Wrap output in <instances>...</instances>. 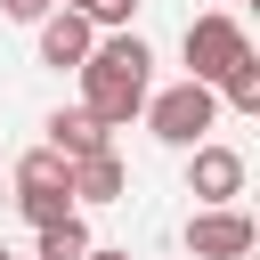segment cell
I'll return each mask as SVG.
<instances>
[{
  "mask_svg": "<svg viewBox=\"0 0 260 260\" xmlns=\"http://www.w3.org/2000/svg\"><path fill=\"white\" fill-rule=\"evenodd\" d=\"M187 81H203V89H219L244 57H252V41H244V24L228 16V8H211V16H187Z\"/></svg>",
  "mask_w": 260,
  "mask_h": 260,
  "instance_id": "cell-3",
  "label": "cell"
},
{
  "mask_svg": "<svg viewBox=\"0 0 260 260\" xmlns=\"http://www.w3.org/2000/svg\"><path fill=\"white\" fill-rule=\"evenodd\" d=\"M138 122H146L162 146H203V130L219 122V98H211L203 81H171V89H146Z\"/></svg>",
  "mask_w": 260,
  "mask_h": 260,
  "instance_id": "cell-2",
  "label": "cell"
},
{
  "mask_svg": "<svg viewBox=\"0 0 260 260\" xmlns=\"http://www.w3.org/2000/svg\"><path fill=\"white\" fill-rule=\"evenodd\" d=\"M211 98H219L228 114H260V57H244V65H236V73H228Z\"/></svg>",
  "mask_w": 260,
  "mask_h": 260,
  "instance_id": "cell-11",
  "label": "cell"
},
{
  "mask_svg": "<svg viewBox=\"0 0 260 260\" xmlns=\"http://www.w3.org/2000/svg\"><path fill=\"white\" fill-rule=\"evenodd\" d=\"M41 130H49V146H57L65 162H81V154H98V146H114V130H106V122H98L89 106H57V114H49Z\"/></svg>",
  "mask_w": 260,
  "mask_h": 260,
  "instance_id": "cell-8",
  "label": "cell"
},
{
  "mask_svg": "<svg viewBox=\"0 0 260 260\" xmlns=\"http://www.w3.org/2000/svg\"><path fill=\"white\" fill-rule=\"evenodd\" d=\"M187 195H195V211H211V203H244V154L219 146V138L187 146Z\"/></svg>",
  "mask_w": 260,
  "mask_h": 260,
  "instance_id": "cell-5",
  "label": "cell"
},
{
  "mask_svg": "<svg viewBox=\"0 0 260 260\" xmlns=\"http://www.w3.org/2000/svg\"><path fill=\"white\" fill-rule=\"evenodd\" d=\"M122 195H130V162H122L114 146H98V154H81V162H73V203H89V211H98V203H122Z\"/></svg>",
  "mask_w": 260,
  "mask_h": 260,
  "instance_id": "cell-7",
  "label": "cell"
},
{
  "mask_svg": "<svg viewBox=\"0 0 260 260\" xmlns=\"http://www.w3.org/2000/svg\"><path fill=\"white\" fill-rule=\"evenodd\" d=\"M89 260H130V252H114V244H89Z\"/></svg>",
  "mask_w": 260,
  "mask_h": 260,
  "instance_id": "cell-15",
  "label": "cell"
},
{
  "mask_svg": "<svg viewBox=\"0 0 260 260\" xmlns=\"http://www.w3.org/2000/svg\"><path fill=\"white\" fill-rule=\"evenodd\" d=\"M16 195H65V203H73V162H65L57 146L16 154ZM73 211H81V203H73Z\"/></svg>",
  "mask_w": 260,
  "mask_h": 260,
  "instance_id": "cell-9",
  "label": "cell"
},
{
  "mask_svg": "<svg viewBox=\"0 0 260 260\" xmlns=\"http://www.w3.org/2000/svg\"><path fill=\"white\" fill-rule=\"evenodd\" d=\"M32 32H41V65H57V73H73V65L98 49V24H89V16H73V8H49Z\"/></svg>",
  "mask_w": 260,
  "mask_h": 260,
  "instance_id": "cell-6",
  "label": "cell"
},
{
  "mask_svg": "<svg viewBox=\"0 0 260 260\" xmlns=\"http://www.w3.org/2000/svg\"><path fill=\"white\" fill-rule=\"evenodd\" d=\"M16 211H24L32 228H57V219H65L73 203H65V195H16Z\"/></svg>",
  "mask_w": 260,
  "mask_h": 260,
  "instance_id": "cell-13",
  "label": "cell"
},
{
  "mask_svg": "<svg viewBox=\"0 0 260 260\" xmlns=\"http://www.w3.org/2000/svg\"><path fill=\"white\" fill-rule=\"evenodd\" d=\"M252 244H260V228H252L244 203H211V211L187 219V260H244Z\"/></svg>",
  "mask_w": 260,
  "mask_h": 260,
  "instance_id": "cell-4",
  "label": "cell"
},
{
  "mask_svg": "<svg viewBox=\"0 0 260 260\" xmlns=\"http://www.w3.org/2000/svg\"><path fill=\"white\" fill-rule=\"evenodd\" d=\"M49 8H57V0H0V16H8V24H41Z\"/></svg>",
  "mask_w": 260,
  "mask_h": 260,
  "instance_id": "cell-14",
  "label": "cell"
},
{
  "mask_svg": "<svg viewBox=\"0 0 260 260\" xmlns=\"http://www.w3.org/2000/svg\"><path fill=\"white\" fill-rule=\"evenodd\" d=\"M89 244H98V236H89V219H81V211H65L57 228H41L32 260H89Z\"/></svg>",
  "mask_w": 260,
  "mask_h": 260,
  "instance_id": "cell-10",
  "label": "cell"
},
{
  "mask_svg": "<svg viewBox=\"0 0 260 260\" xmlns=\"http://www.w3.org/2000/svg\"><path fill=\"white\" fill-rule=\"evenodd\" d=\"M57 8H73V16H89L98 32H130V16H138V0H57Z\"/></svg>",
  "mask_w": 260,
  "mask_h": 260,
  "instance_id": "cell-12",
  "label": "cell"
},
{
  "mask_svg": "<svg viewBox=\"0 0 260 260\" xmlns=\"http://www.w3.org/2000/svg\"><path fill=\"white\" fill-rule=\"evenodd\" d=\"M73 73H81V106H89L106 130H130L138 106H146V89H154V49H146L138 32H98V49H89Z\"/></svg>",
  "mask_w": 260,
  "mask_h": 260,
  "instance_id": "cell-1",
  "label": "cell"
},
{
  "mask_svg": "<svg viewBox=\"0 0 260 260\" xmlns=\"http://www.w3.org/2000/svg\"><path fill=\"white\" fill-rule=\"evenodd\" d=\"M0 260H16V252H8V244H0Z\"/></svg>",
  "mask_w": 260,
  "mask_h": 260,
  "instance_id": "cell-16",
  "label": "cell"
}]
</instances>
